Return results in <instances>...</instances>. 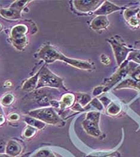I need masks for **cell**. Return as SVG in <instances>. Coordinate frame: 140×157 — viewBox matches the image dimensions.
<instances>
[{
	"mask_svg": "<svg viewBox=\"0 0 140 157\" xmlns=\"http://www.w3.org/2000/svg\"><path fill=\"white\" fill-rule=\"evenodd\" d=\"M2 29V25L0 24V31H1Z\"/></svg>",
	"mask_w": 140,
	"mask_h": 157,
	"instance_id": "obj_28",
	"label": "cell"
},
{
	"mask_svg": "<svg viewBox=\"0 0 140 157\" xmlns=\"http://www.w3.org/2000/svg\"><path fill=\"white\" fill-rule=\"evenodd\" d=\"M28 28L24 25H17L14 26L11 31V39L13 46L18 50H23L27 44L25 35Z\"/></svg>",
	"mask_w": 140,
	"mask_h": 157,
	"instance_id": "obj_5",
	"label": "cell"
},
{
	"mask_svg": "<svg viewBox=\"0 0 140 157\" xmlns=\"http://www.w3.org/2000/svg\"><path fill=\"white\" fill-rule=\"evenodd\" d=\"M91 105H93L94 107H95L96 109H98L100 110H101L103 109L102 104L97 98L93 99L91 102Z\"/></svg>",
	"mask_w": 140,
	"mask_h": 157,
	"instance_id": "obj_21",
	"label": "cell"
},
{
	"mask_svg": "<svg viewBox=\"0 0 140 157\" xmlns=\"http://www.w3.org/2000/svg\"><path fill=\"white\" fill-rule=\"evenodd\" d=\"M0 14L6 19H17L21 17V11L11 7L1 9H0Z\"/></svg>",
	"mask_w": 140,
	"mask_h": 157,
	"instance_id": "obj_11",
	"label": "cell"
},
{
	"mask_svg": "<svg viewBox=\"0 0 140 157\" xmlns=\"http://www.w3.org/2000/svg\"><path fill=\"white\" fill-rule=\"evenodd\" d=\"M37 57L47 64L52 63L56 60H59L81 70H90L93 68V66L88 61L66 57L50 44H47L43 47L38 52Z\"/></svg>",
	"mask_w": 140,
	"mask_h": 157,
	"instance_id": "obj_1",
	"label": "cell"
},
{
	"mask_svg": "<svg viewBox=\"0 0 140 157\" xmlns=\"http://www.w3.org/2000/svg\"><path fill=\"white\" fill-rule=\"evenodd\" d=\"M123 8L115 5V4L110 2L108 1L103 2L102 5L95 11L94 14L98 16H106L115 12L122 10Z\"/></svg>",
	"mask_w": 140,
	"mask_h": 157,
	"instance_id": "obj_9",
	"label": "cell"
},
{
	"mask_svg": "<svg viewBox=\"0 0 140 157\" xmlns=\"http://www.w3.org/2000/svg\"><path fill=\"white\" fill-rule=\"evenodd\" d=\"M74 101V96L71 94H65L61 99V108H65L71 106Z\"/></svg>",
	"mask_w": 140,
	"mask_h": 157,
	"instance_id": "obj_14",
	"label": "cell"
},
{
	"mask_svg": "<svg viewBox=\"0 0 140 157\" xmlns=\"http://www.w3.org/2000/svg\"><path fill=\"white\" fill-rule=\"evenodd\" d=\"M104 1H74V6L76 10L84 13L90 11H94L98 9L100 6V3Z\"/></svg>",
	"mask_w": 140,
	"mask_h": 157,
	"instance_id": "obj_8",
	"label": "cell"
},
{
	"mask_svg": "<svg viewBox=\"0 0 140 157\" xmlns=\"http://www.w3.org/2000/svg\"><path fill=\"white\" fill-rule=\"evenodd\" d=\"M36 132V130L32 128H28L25 131V135L26 137H31Z\"/></svg>",
	"mask_w": 140,
	"mask_h": 157,
	"instance_id": "obj_24",
	"label": "cell"
},
{
	"mask_svg": "<svg viewBox=\"0 0 140 157\" xmlns=\"http://www.w3.org/2000/svg\"><path fill=\"white\" fill-rule=\"evenodd\" d=\"M134 88L140 90V81H134L131 78H127L120 83L115 90L122 89V88Z\"/></svg>",
	"mask_w": 140,
	"mask_h": 157,
	"instance_id": "obj_12",
	"label": "cell"
},
{
	"mask_svg": "<svg viewBox=\"0 0 140 157\" xmlns=\"http://www.w3.org/2000/svg\"><path fill=\"white\" fill-rule=\"evenodd\" d=\"M133 61L140 64V52H131L129 53L127 58V61Z\"/></svg>",
	"mask_w": 140,
	"mask_h": 157,
	"instance_id": "obj_17",
	"label": "cell"
},
{
	"mask_svg": "<svg viewBox=\"0 0 140 157\" xmlns=\"http://www.w3.org/2000/svg\"><path fill=\"white\" fill-rule=\"evenodd\" d=\"M108 25L109 21L106 16H98L94 18L90 23V27L95 31L104 29Z\"/></svg>",
	"mask_w": 140,
	"mask_h": 157,
	"instance_id": "obj_10",
	"label": "cell"
},
{
	"mask_svg": "<svg viewBox=\"0 0 140 157\" xmlns=\"http://www.w3.org/2000/svg\"><path fill=\"white\" fill-rule=\"evenodd\" d=\"M120 38L117 36H115L107 40L112 46L117 63L119 66H121L126 61L129 53L132 51V49L127 47Z\"/></svg>",
	"mask_w": 140,
	"mask_h": 157,
	"instance_id": "obj_3",
	"label": "cell"
},
{
	"mask_svg": "<svg viewBox=\"0 0 140 157\" xmlns=\"http://www.w3.org/2000/svg\"><path fill=\"white\" fill-rule=\"evenodd\" d=\"M62 78L56 76L49 68L44 67L40 70L38 83L36 88L49 86L51 88H61L66 90Z\"/></svg>",
	"mask_w": 140,
	"mask_h": 157,
	"instance_id": "obj_2",
	"label": "cell"
},
{
	"mask_svg": "<svg viewBox=\"0 0 140 157\" xmlns=\"http://www.w3.org/2000/svg\"><path fill=\"white\" fill-rule=\"evenodd\" d=\"M30 115L44 122L51 124H58L61 122V119L51 108H45L32 111Z\"/></svg>",
	"mask_w": 140,
	"mask_h": 157,
	"instance_id": "obj_6",
	"label": "cell"
},
{
	"mask_svg": "<svg viewBox=\"0 0 140 157\" xmlns=\"http://www.w3.org/2000/svg\"><path fill=\"white\" fill-rule=\"evenodd\" d=\"M103 92H104V87L103 86H100L96 87L93 91V95H98L101 94H102Z\"/></svg>",
	"mask_w": 140,
	"mask_h": 157,
	"instance_id": "obj_22",
	"label": "cell"
},
{
	"mask_svg": "<svg viewBox=\"0 0 140 157\" xmlns=\"http://www.w3.org/2000/svg\"><path fill=\"white\" fill-rule=\"evenodd\" d=\"M77 99L80 105L82 106H85L90 101L91 97L89 95L86 94H77Z\"/></svg>",
	"mask_w": 140,
	"mask_h": 157,
	"instance_id": "obj_15",
	"label": "cell"
},
{
	"mask_svg": "<svg viewBox=\"0 0 140 157\" xmlns=\"http://www.w3.org/2000/svg\"><path fill=\"white\" fill-rule=\"evenodd\" d=\"M14 100V96L12 94H9L6 95L1 100V103L4 105H9L12 103Z\"/></svg>",
	"mask_w": 140,
	"mask_h": 157,
	"instance_id": "obj_20",
	"label": "cell"
},
{
	"mask_svg": "<svg viewBox=\"0 0 140 157\" xmlns=\"http://www.w3.org/2000/svg\"><path fill=\"white\" fill-rule=\"evenodd\" d=\"M101 61L104 65H108L110 63V59L108 56L102 54L101 55Z\"/></svg>",
	"mask_w": 140,
	"mask_h": 157,
	"instance_id": "obj_23",
	"label": "cell"
},
{
	"mask_svg": "<svg viewBox=\"0 0 140 157\" xmlns=\"http://www.w3.org/2000/svg\"><path fill=\"white\" fill-rule=\"evenodd\" d=\"M128 61H125L119 68V69L115 73V74L110 78H107L106 81H104L102 85L104 87V91L109 90L113 85H114L115 83L119 82L123 78L126 76L129 73L131 70V64L130 66H127Z\"/></svg>",
	"mask_w": 140,
	"mask_h": 157,
	"instance_id": "obj_7",
	"label": "cell"
},
{
	"mask_svg": "<svg viewBox=\"0 0 140 157\" xmlns=\"http://www.w3.org/2000/svg\"><path fill=\"white\" fill-rule=\"evenodd\" d=\"M25 121L28 124H29V125H32L33 127H35L39 128V129H42L45 126V124L44 123L38 121L37 119H36L26 118Z\"/></svg>",
	"mask_w": 140,
	"mask_h": 157,
	"instance_id": "obj_16",
	"label": "cell"
},
{
	"mask_svg": "<svg viewBox=\"0 0 140 157\" xmlns=\"http://www.w3.org/2000/svg\"><path fill=\"white\" fill-rule=\"evenodd\" d=\"M0 157H8L6 155H0Z\"/></svg>",
	"mask_w": 140,
	"mask_h": 157,
	"instance_id": "obj_29",
	"label": "cell"
},
{
	"mask_svg": "<svg viewBox=\"0 0 140 157\" xmlns=\"http://www.w3.org/2000/svg\"><path fill=\"white\" fill-rule=\"evenodd\" d=\"M29 2V1H16L10 6V7L21 11L24 6Z\"/></svg>",
	"mask_w": 140,
	"mask_h": 157,
	"instance_id": "obj_18",
	"label": "cell"
},
{
	"mask_svg": "<svg viewBox=\"0 0 140 157\" xmlns=\"http://www.w3.org/2000/svg\"><path fill=\"white\" fill-rule=\"evenodd\" d=\"M120 111V107L115 104H111L107 109V112L109 114L115 115L118 114Z\"/></svg>",
	"mask_w": 140,
	"mask_h": 157,
	"instance_id": "obj_19",
	"label": "cell"
},
{
	"mask_svg": "<svg viewBox=\"0 0 140 157\" xmlns=\"http://www.w3.org/2000/svg\"><path fill=\"white\" fill-rule=\"evenodd\" d=\"M40 75V71L37 73L34 76L27 80L24 83L22 89L26 91H31L34 90L35 88H37L38 83V78Z\"/></svg>",
	"mask_w": 140,
	"mask_h": 157,
	"instance_id": "obj_13",
	"label": "cell"
},
{
	"mask_svg": "<svg viewBox=\"0 0 140 157\" xmlns=\"http://www.w3.org/2000/svg\"><path fill=\"white\" fill-rule=\"evenodd\" d=\"M18 118H19V117L17 114H13L10 117V119L12 120H17Z\"/></svg>",
	"mask_w": 140,
	"mask_h": 157,
	"instance_id": "obj_25",
	"label": "cell"
},
{
	"mask_svg": "<svg viewBox=\"0 0 140 157\" xmlns=\"http://www.w3.org/2000/svg\"><path fill=\"white\" fill-rule=\"evenodd\" d=\"M4 118H3L2 117H0V125L1 124H2L4 122Z\"/></svg>",
	"mask_w": 140,
	"mask_h": 157,
	"instance_id": "obj_26",
	"label": "cell"
},
{
	"mask_svg": "<svg viewBox=\"0 0 140 157\" xmlns=\"http://www.w3.org/2000/svg\"><path fill=\"white\" fill-rule=\"evenodd\" d=\"M137 18L138 19V20L140 21V9H139V11L138 12V13L137 14Z\"/></svg>",
	"mask_w": 140,
	"mask_h": 157,
	"instance_id": "obj_27",
	"label": "cell"
},
{
	"mask_svg": "<svg viewBox=\"0 0 140 157\" xmlns=\"http://www.w3.org/2000/svg\"><path fill=\"white\" fill-rule=\"evenodd\" d=\"M100 113L96 112H90L86 115V119L83 122V127L88 134L93 136L99 137L101 132L99 128Z\"/></svg>",
	"mask_w": 140,
	"mask_h": 157,
	"instance_id": "obj_4",
	"label": "cell"
}]
</instances>
